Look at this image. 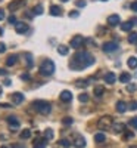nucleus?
Masks as SVG:
<instances>
[{
  "mask_svg": "<svg viewBox=\"0 0 137 148\" xmlns=\"http://www.w3.org/2000/svg\"><path fill=\"white\" fill-rule=\"evenodd\" d=\"M94 64V56L89 52H77L75 55L72 56V59L69 61V67L71 70H75V71H81L87 67H90Z\"/></svg>",
  "mask_w": 137,
  "mask_h": 148,
  "instance_id": "obj_1",
  "label": "nucleus"
},
{
  "mask_svg": "<svg viewBox=\"0 0 137 148\" xmlns=\"http://www.w3.org/2000/svg\"><path fill=\"white\" fill-rule=\"evenodd\" d=\"M33 108L37 111V113L44 114V116H47L52 111V105L49 102H46V101H34L33 102Z\"/></svg>",
  "mask_w": 137,
  "mask_h": 148,
  "instance_id": "obj_2",
  "label": "nucleus"
},
{
  "mask_svg": "<svg viewBox=\"0 0 137 148\" xmlns=\"http://www.w3.org/2000/svg\"><path fill=\"white\" fill-rule=\"evenodd\" d=\"M40 74L41 76H52V74L55 73V64L52 59H44L41 65H40Z\"/></svg>",
  "mask_w": 137,
  "mask_h": 148,
  "instance_id": "obj_3",
  "label": "nucleus"
},
{
  "mask_svg": "<svg viewBox=\"0 0 137 148\" xmlns=\"http://www.w3.org/2000/svg\"><path fill=\"white\" fill-rule=\"evenodd\" d=\"M112 125H114V121H112L111 116H102L100 119H99V121H97V127L100 130H106V129L112 127Z\"/></svg>",
  "mask_w": 137,
  "mask_h": 148,
  "instance_id": "obj_4",
  "label": "nucleus"
},
{
  "mask_svg": "<svg viewBox=\"0 0 137 148\" xmlns=\"http://www.w3.org/2000/svg\"><path fill=\"white\" fill-rule=\"evenodd\" d=\"M24 6H25V0H12V2L7 5V9L10 12H16V10L22 9Z\"/></svg>",
  "mask_w": 137,
  "mask_h": 148,
  "instance_id": "obj_5",
  "label": "nucleus"
},
{
  "mask_svg": "<svg viewBox=\"0 0 137 148\" xmlns=\"http://www.w3.org/2000/svg\"><path fill=\"white\" fill-rule=\"evenodd\" d=\"M84 37L83 36H80V34H77V36H74L72 39H71V47H74V49H80L83 45H84Z\"/></svg>",
  "mask_w": 137,
  "mask_h": 148,
  "instance_id": "obj_6",
  "label": "nucleus"
},
{
  "mask_svg": "<svg viewBox=\"0 0 137 148\" xmlns=\"http://www.w3.org/2000/svg\"><path fill=\"white\" fill-rule=\"evenodd\" d=\"M102 49H103V52L111 53V52L118 51V49H119V45H118V43H115V42H108V43H105V45L102 46Z\"/></svg>",
  "mask_w": 137,
  "mask_h": 148,
  "instance_id": "obj_7",
  "label": "nucleus"
},
{
  "mask_svg": "<svg viewBox=\"0 0 137 148\" xmlns=\"http://www.w3.org/2000/svg\"><path fill=\"white\" fill-rule=\"evenodd\" d=\"M10 98H12V102L16 104V105L24 102V93H21V92H14L10 95Z\"/></svg>",
  "mask_w": 137,
  "mask_h": 148,
  "instance_id": "obj_8",
  "label": "nucleus"
},
{
  "mask_svg": "<svg viewBox=\"0 0 137 148\" xmlns=\"http://www.w3.org/2000/svg\"><path fill=\"white\" fill-rule=\"evenodd\" d=\"M15 31L18 34H24L25 31H28V24H25V22H16L15 24Z\"/></svg>",
  "mask_w": 137,
  "mask_h": 148,
  "instance_id": "obj_9",
  "label": "nucleus"
},
{
  "mask_svg": "<svg viewBox=\"0 0 137 148\" xmlns=\"http://www.w3.org/2000/svg\"><path fill=\"white\" fill-rule=\"evenodd\" d=\"M59 98H60V101H62V102H71V99H72V93H71L69 90H62L60 95H59Z\"/></svg>",
  "mask_w": 137,
  "mask_h": 148,
  "instance_id": "obj_10",
  "label": "nucleus"
},
{
  "mask_svg": "<svg viewBox=\"0 0 137 148\" xmlns=\"http://www.w3.org/2000/svg\"><path fill=\"white\" fill-rule=\"evenodd\" d=\"M85 144H87V142H85V139H84L83 136H77L75 139L72 141V145L75 147V148H84Z\"/></svg>",
  "mask_w": 137,
  "mask_h": 148,
  "instance_id": "obj_11",
  "label": "nucleus"
},
{
  "mask_svg": "<svg viewBox=\"0 0 137 148\" xmlns=\"http://www.w3.org/2000/svg\"><path fill=\"white\" fill-rule=\"evenodd\" d=\"M108 24L111 27H117L118 24H119V16L117 15V14H114V15H111L109 18H108Z\"/></svg>",
  "mask_w": 137,
  "mask_h": 148,
  "instance_id": "obj_12",
  "label": "nucleus"
},
{
  "mask_svg": "<svg viewBox=\"0 0 137 148\" xmlns=\"http://www.w3.org/2000/svg\"><path fill=\"white\" fill-rule=\"evenodd\" d=\"M112 130L114 133H122L125 130V125H122V123H115V125H112Z\"/></svg>",
  "mask_w": 137,
  "mask_h": 148,
  "instance_id": "obj_13",
  "label": "nucleus"
},
{
  "mask_svg": "<svg viewBox=\"0 0 137 148\" xmlns=\"http://www.w3.org/2000/svg\"><path fill=\"white\" fill-rule=\"evenodd\" d=\"M47 141L49 139H46V138H39V139L34 141V147L35 148H44L47 145Z\"/></svg>",
  "mask_w": 137,
  "mask_h": 148,
  "instance_id": "obj_14",
  "label": "nucleus"
},
{
  "mask_svg": "<svg viewBox=\"0 0 137 148\" xmlns=\"http://www.w3.org/2000/svg\"><path fill=\"white\" fill-rule=\"evenodd\" d=\"M115 108H117L118 113H125V111H127V104L124 102V101H118L117 105H115Z\"/></svg>",
  "mask_w": 137,
  "mask_h": 148,
  "instance_id": "obj_15",
  "label": "nucleus"
},
{
  "mask_svg": "<svg viewBox=\"0 0 137 148\" xmlns=\"http://www.w3.org/2000/svg\"><path fill=\"white\" fill-rule=\"evenodd\" d=\"M115 80H117V76H115L114 73H108L106 76H105V82H106L108 84H114Z\"/></svg>",
  "mask_w": 137,
  "mask_h": 148,
  "instance_id": "obj_16",
  "label": "nucleus"
},
{
  "mask_svg": "<svg viewBox=\"0 0 137 148\" xmlns=\"http://www.w3.org/2000/svg\"><path fill=\"white\" fill-rule=\"evenodd\" d=\"M133 27H134L133 21H127V22H122V24H121V30H122V31H131Z\"/></svg>",
  "mask_w": 137,
  "mask_h": 148,
  "instance_id": "obj_17",
  "label": "nucleus"
},
{
  "mask_svg": "<svg viewBox=\"0 0 137 148\" xmlns=\"http://www.w3.org/2000/svg\"><path fill=\"white\" fill-rule=\"evenodd\" d=\"M50 15H53V16H59V15H62V9H60L59 6H56V5L50 6Z\"/></svg>",
  "mask_w": 137,
  "mask_h": 148,
  "instance_id": "obj_18",
  "label": "nucleus"
},
{
  "mask_svg": "<svg viewBox=\"0 0 137 148\" xmlns=\"http://www.w3.org/2000/svg\"><path fill=\"white\" fill-rule=\"evenodd\" d=\"M18 62V55H10L7 59H6V65L10 67V65H15Z\"/></svg>",
  "mask_w": 137,
  "mask_h": 148,
  "instance_id": "obj_19",
  "label": "nucleus"
},
{
  "mask_svg": "<svg viewBox=\"0 0 137 148\" xmlns=\"http://www.w3.org/2000/svg\"><path fill=\"white\" fill-rule=\"evenodd\" d=\"M94 141H96V144H103V142L106 141L105 133H96V135H94Z\"/></svg>",
  "mask_w": 137,
  "mask_h": 148,
  "instance_id": "obj_20",
  "label": "nucleus"
},
{
  "mask_svg": "<svg viewBox=\"0 0 137 148\" xmlns=\"http://www.w3.org/2000/svg\"><path fill=\"white\" fill-rule=\"evenodd\" d=\"M131 80V76L128 73H121V76H119V82L121 83H128Z\"/></svg>",
  "mask_w": 137,
  "mask_h": 148,
  "instance_id": "obj_21",
  "label": "nucleus"
},
{
  "mask_svg": "<svg viewBox=\"0 0 137 148\" xmlns=\"http://www.w3.org/2000/svg\"><path fill=\"white\" fill-rule=\"evenodd\" d=\"M103 92H105V88H103V86H94V96L100 98V96L103 95Z\"/></svg>",
  "mask_w": 137,
  "mask_h": 148,
  "instance_id": "obj_22",
  "label": "nucleus"
},
{
  "mask_svg": "<svg viewBox=\"0 0 137 148\" xmlns=\"http://www.w3.org/2000/svg\"><path fill=\"white\" fill-rule=\"evenodd\" d=\"M127 64L130 68H137V58L136 56H130L128 61H127Z\"/></svg>",
  "mask_w": 137,
  "mask_h": 148,
  "instance_id": "obj_23",
  "label": "nucleus"
},
{
  "mask_svg": "<svg viewBox=\"0 0 137 148\" xmlns=\"http://www.w3.org/2000/svg\"><path fill=\"white\" fill-rule=\"evenodd\" d=\"M58 52H59L60 55H68L69 49H68V46H65V45H59V46H58Z\"/></svg>",
  "mask_w": 137,
  "mask_h": 148,
  "instance_id": "obj_24",
  "label": "nucleus"
},
{
  "mask_svg": "<svg viewBox=\"0 0 137 148\" xmlns=\"http://www.w3.org/2000/svg\"><path fill=\"white\" fill-rule=\"evenodd\" d=\"M31 138V130L30 129H24L21 132V139H30Z\"/></svg>",
  "mask_w": 137,
  "mask_h": 148,
  "instance_id": "obj_25",
  "label": "nucleus"
},
{
  "mask_svg": "<svg viewBox=\"0 0 137 148\" xmlns=\"http://www.w3.org/2000/svg\"><path fill=\"white\" fill-rule=\"evenodd\" d=\"M89 83H90V80H78L77 83H75V86L77 88H87V86H89Z\"/></svg>",
  "mask_w": 137,
  "mask_h": 148,
  "instance_id": "obj_26",
  "label": "nucleus"
},
{
  "mask_svg": "<svg viewBox=\"0 0 137 148\" xmlns=\"http://www.w3.org/2000/svg\"><path fill=\"white\" fill-rule=\"evenodd\" d=\"M18 129H19V121L9 123V130H10V132H16Z\"/></svg>",
  "mask_w": 137,
  "mask_h": 148,
  "instance_id": "obj_27",
  "label": "nucleus"
},
{
  "mask_svg": "<svg viewBox=\"0 0 137 148\" xmlns=\"http://www.w3.org/2000/svg\"><path fill=\"white\" fill-rule=\"evenodd\" d=\"M72 123H74L72 117H64V119H62V125H64V126H71Z\"/></svg>",
  "mask_w": 137,
  "mask_h": 148,
  "instance_id": "obj_28",
  "label": "nucleus"
},
{
  "mask_svg": "<svg viewBox=\"0 0 137 148\" xmlns=\"http://www.w3.org/2000/svg\"><path fill=\"white\" fill-rule=\"evenodd\" d=\"M128 43H131V45L137 43V33H130V36H128Z\"/></svg>",
  "mask_w": 137,
  "mask_h": 148,
  "instance_id": "obj_29",
  "label": "nucleus"
},
{
  "mask_svg": "<svg viewBox=\"0 0 137 148\" xmlns=\"http://www.w3.org/2000/svg\"><path fill=\"white\" fill-rule=\"evenodd\" d=\"M33 12H34V15H41V14H43V6H41V5H37V6L33 9Z\"/></svg>",
  "mask_w": 137,
  "mask_h": 148,
  "instance_id": "obj_30",
  "label": "nucleus"
},
{
  "mask_svg": "<svg viewBox=\"0 0 137 148\" xmlns=\"http://www.w3.org/2000/svg\"><path fill=\"white\" fill-rule=\"evenodd\" d=\"M44 138L46 139H53V130L52 129H46L44 130Z\"/></svg>",
  "mask_w": 137,
  "mask_h": 148,
  "instance_id": "obj_31",
  "label": "nucleus"
},
{
  "mask_svg": "<svg viewBox=\"0 0 137 148\" xmlns=\"http://www.w3.org/2000/svg\"><path fill=\"white\" fill-rule=\"evenodd\" d=\"M60 147H64V148H68V147H71V141L69 139H60Z\"/></svg>",
  "mask_w": 137,
  "mask_h": 148,
  "instance_id": "obj_32",
  "label": "nucleus"
},
{
  "mask_svg": "<svg viewBox=\"0 0 137 148\" xmlns=\"http://www.w3.org/2000/svg\"><path fill=\"white\" fill-rule=\"evenodd\" d=\"M78 99H80V102H87V101H89V95H87V93H80Z\"/></svg>",
  "mask_w": 137,
  "mask_h": 148,
  "instance_id": "obj_33",
  "label": "nucleus"
},
{
  "mask_svg": "<svg viewBox=\"0 0 137 148\" xmlns=\"http://www.w3.org/2000/svg\"><path fill=\"white\" fill-rule=\"evenodd\" d=\"M25 59H27V65L33 67V56H31V53H25Z\"/></svg>",
  "mask_w": 137,
  "mask_h": 148,
  "instance_id": "obj_34",
  "label": "nucleus"
},
{
  "mask_svg": "<svg viewBox=\"0 0 137 148\" xmlns=\"http://www.w3.org/2000/svg\"><path fill=\"white\" fill-rule=\"evenodd\" d=\"M85 5H87L85 0H77V2H75V6L77 8H85Z\"/></svg>",
  "mask_w": 137,
  "mask_h": 148,
  "instance_id": "obj_35",
  "label": "nucleus"
},
{
  "mask_svg": "<svg viewBox=\"0 0 137 148\" xmlns=\"http://www.w3.org/2000/svg\"><path fill=\"white\" fill-rule=\"evenodd\" d=\"M128 125H130L131 127H136V129H137V116H136V117H133V119L130 120Z\"/></svg>",
  "mask_w": 137,
  "mask_h": 148,
  "instance_id": "obj_36",
  "label": "nucleus"
},
{
  "mask_svg": "<svg viewBox=\"0 0 137 148\" xmlns=\"http://www.w3.org/2000/svg\"><path fill=\"white\" fill-rule=\"evenodd\" d=\"M136 89H137V88H136V84H134V83H130V84L127 86V92H130V93L134 92Z\"/></svg>",
  "mask_w": 137,
  "mask_h": 148,
  "instance_id": "obj_37",
  "label": "nucleus"
},
{
  "mask_svg": "<svg viewBox=\"0 0 137 148\" xmlns=\"http://www.w3.org/2000/svg\"><path fill=\"white\" fill-rule=\"evenodd\" d=\"M31 77H30V74L28 73H24V74H21V80H24V82H28Z\"/></svg>",
  "mask_w": 137,
  "mask_h": 148,
  "instance_id": "obj_38",
  "label": "nucleus"
},
{
  "mask_svg": "<svg viewBox=\"0 0 137 148\" xmlns=\"http://www.w3.org/2000/svg\"><path fill=\"white\" fill-rule=\"evenodd\" d=\"M80 14H78V10H72V12H69V18H77Z\"/></svg>",
  "mask_w": 137,
  "mask_h": 148,
  "instance_id": "obj_39",
  "label": "nucleus"
},
{
  "mask_svg": "<svg viewBox=\"0 0 137 148\" xmlns=\"http://www.w3.org/2000/svg\"><path fill=\"white\" fill-rule=\"evenodd\" d=\"M6 120H7V123H14V121H18V119H16L15 116H9Z\"/></svg>",
  "mask_w": 137,
  "mask_h": 148,
  "instance_id": "obj_40",
  "label": "nucleus"
},
{
  "mask_svg": "<svg viewBox=\"0 0 137 148\" xmlns=\"http://www.w3.org/2000/svg\"><path fill=\"white\" fill-rule=\"evenodd\" d=\"M124 138H125V139L134 138V133H133V132H125V135H124Z\"/></svg>",
  "mask_w": 137,
  "mask_h": 148,
  "instance_id": "obj_41",
  "label": "nucleus"
},
{
  "mask_svg": "<svg viewBox=\"0 0 137 148\" xmlns=\"http://www.w3.org/2000/svg\"><path fill=\"white\" fill-rule=\"evenodd\" d=\"M9 22H10V24H16V22H18L16 18H15V15H10V16H9Z\"/></svg>",
  "mask_w": 137,
  "mask_h": 148,
  "instance_id": "obj_42",
  "label": "nucleus"
},
{
  "mask_svg": "<svg viewBox=\"0 0 137 148\" xmlns=\"http://www.w3.org/2000/svg\"><path fill=\"white\" fill-rule=\"evenodd\" d=\"M3 52H6V45L0 43V53H3Z\"/></svg>",
  "mask_w": 137,
  "mask_h": 148,
  "instance_id": "obj_43",
  "label": "nucleus"
},
{
  "mask_svg": "<svg viewBox=\"0 0 137 148\" xmlns=\"http://www.w3.org/2000/svg\"><path fill=\"white\" fill-rule=\"evenodd\" d=\"M130 110H137V101H134V102H131V105H130Z\"/></svg>",
  "mask_w": 137,
  "mask_h": 148,
  "instance_id": "obj_44",
  "label": "nucleus"
},
{
  "mask_svg": "<svg viewBox=\"0 0 137 148\" xmlns=\"http://www.w3.org/2000/svg\"><path fill=\"white\" fill-rule=\"evenodd\" d=\"M10 148H25V145H21V144H14Z\"/></svg>",
  "mask_w": 137,
  "mask_h": 148,
  "instance_id": "obj_45",
  "label": "nucleus"
},
{
  "mask_svg": "<svg viewBox=\"0 0 137 148\" xmlns=\"http://www.w3.org/2000/svg\"><path fill=\"white\" fill-rule=\"evenodd\" d=\"M33 15H34V12H30V10L25 12V16H27V18H33Z\"/></svg>",
  "mask_w": 137,
  "mask_h": 148,
  "instance_id": "obj_46",
  "label": "nucleus"
},
{
  "mask_svg": "<svg viewBox=\"0 0 137 148\" xmlns=\"http://www.w3.org/2000/svg\"><path fill=\"white\" fill-rule=\"evenodd\" d=\"M131 9H133L134 12H137V2H133V3H131Z\"/></svg>",
  "mask_w": 137,
  "mask_h": 148,
  "instance_id": "obj_47",
  "label": "nucleus"
},
{
  "mask_svg": "<svg viewBox=\"0 0 137 148\" xmlns=\"http://www.w3.org/2000/svg\"><path fill=\"white\" fill-rule=\"evenodd\" d=\"M3 18H5V10H3V9H0V21H2Z\"/></svg>",
  "mask_w": 137,
  "mask_h": 148,
  "instance_id": "obj_48",
  "label": "nucleus"
},
{
  "mask_svg": "<svg viewBox=\"0 0 137 148\" xmlns=\"http://www.w3.org/2000/svg\"><path fill=\"white\" fill-rule=\"evenodd\" d=\"M3 83H5V86H10V80H9V79H6Z\"/></svg>",
  "mask_w": 137,
  "mask_h": 148,
  "instance_id": "obj_49",
  "label": "nucleus"
},
{
  "mask_svg": "<svg viewBox=\"0 0 137 148\" xmlns=\"http://www.w3.org/2000/svg\"><path fill=\"white\" fill-rule=\"evenodd\" d=\"M0 74H2V76H6L7 71H6V70H0Z\"/></svg>",
  "mask_w": 137,
  "mask_h": 148,
  "instance_id": "obj_50",
  "label": "nucleus"
},
{
  "mask_svg": "<svg viewBox=\"0 0 137 148\" xmlns=\"http://www.w3.org/2000/svg\"><path fill=\"white\" fill-rule=\"evenodd\" d=\"M0 105H2L3 108H10V105H7V104H0Z\"/></svg>",
  "mask_w": 137,
  "mask_h": 148,
  "instance_id": "obj_51",
  "label": "nucleus"
},
{
  "mask_svg": "<svg viewBox=\"0 0 137 148\" xmlns=\"http://www.w3.org/2000/svg\"><path fill=\"white\" fill-rule=\"evenodd\" d=\"M131 21H133V24H134V25H137V18H133Z\"/></svg>",
  "mask_w": 137,
  "mask_h": 148,
  "instance_id": "obj_52",
  "label": "nucleus"
},
{
  "mask_svg": "<svg viewBox=\"0 0 137 148\" xmlns=\"http://www.w3.org/2000/svg\"><path fill=\"white\" fill-rule=\"evenodd\" d=\"M2 34H3V28H2V27H0V36H2Z\"/></svg>",
  "mask_w": 137,
  "mask_h": 148,
  "instance_id": "obj_53",
  "label": "nucleus"
},
{
  "mask_svg": "<svg viewBox=\"0 0 137 148\" xmlns=\"http://www.w3.org/2000/svg\"><path fill=\"white\" fill-rule=\"evenodd\" d=\"M3 93V89H2V86H0V95H2Z\"/></svg>",
  "mask_w": 137,
  "mask_h": 148,
  "instance_id": "obj_54",
  "label": "nucleus"
},
{
  "mask_svg": "<svg viewBox=\"0 0 137 148\" xmlns=\"http://www.w3.org/2000/svg\"><path fill=\"white\" fill-rule=\"evenodd\" d=\"M128 148H137V145H131V147H128Z\"/></svg>",
  "mask_w": 137,
  "mask_h": 148,
  "instance_id": "obj_55",
  "label": "nucleus"
},
{
  "mask_svg": "<svg viewBox=\"0 0 137 148\" xmlns=\"http://www.w3.org/2000/svg\"><path fill=\"white\" fill-rule=\"evenodd\" d=\"M60 2H64V3H65V2H69V0H60Z\"/></svg>",
  "mask_w": 137,
  "mask_h": 148,
  "instance_id": "obj_56",
  "label": "nucleus"
},
{
  "mask_svg": "<svg viewBox=\"0 0 137 148\" xmlns=\"http://www.w3.org/2000/svg\"><path fill=\"white\" fill-rule=\"evenodd\" d=\"M0 148H7V147H0Z\"/></svg>",
  "mask_w": 137,
  "mask_h": 148,
  "instance_id": "obj_57",
  "label": "nucleus"
},
{
  "mask_svg": "<svg viewBox=\"0 0 137 148\" xmlns=\"http://www.w3.org/2000/svg\"><path fill=\"white\" fill-rule=\"evenodd\" d=\"M102 2H108V0H102Z\"/></svg>",
  "mask_w": 137,
  "mask_h": 148,
  "instance_id": "obj_58",
  "label": "nucleus"
},
{
  "mask_svg": "<svg viewBox=\"0 0 137 148\" xmlns=\"http://www.w3.org/2000/svg\"><path fill=\"white\" fill-rule=\"evenodd\" d=\"M34 148H35V147H34Z\"/></svg>",
  "mask_w": 137,
  "mask_h": 148,
  "instance_id": "obj_59",
  "label": "nucleus"
}]
</instances>
